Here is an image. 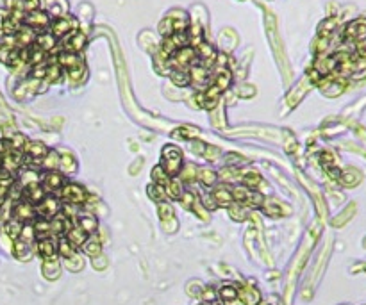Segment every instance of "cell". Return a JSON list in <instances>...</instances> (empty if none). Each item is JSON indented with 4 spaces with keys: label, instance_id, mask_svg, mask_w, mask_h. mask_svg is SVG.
I'll list each match as a JSON object with an SVG mask.
<instances>
[{
    "label": "cell",
    "instance_id": "obj_1",
    "mask_svg": "<svg viewBox=\"0 0 366 305\" xmlns=\"http://www.w3.org/2000/svg\"><path fill=\"white\" fill-rule=\"evenodd\" d=\"M182 152L177 148L175 145H168L163 148V164L161 168L170 175V177H177L182 168Z\"/></svg>",
    "mask_w": 366,
    "mask_h": 305
},
{
    "label": "cell",
    "instance_id": "obj_51",
    "mask_svg": "<svg viewBox=\"0 0 366 305\" xmlns=\"http://www.w3.org/2000/svg\"><path fill=\"white\" fill-rule=\"evenodd\" d=\"M159 29H161V33L165 34V38L172 36V34H173V22H172L170 18L163 20L161 25H159Z\"/></svg>",
    "mask_w": 366,
    "mask_h": 305
},
{
    "label": "cell",
    "instance_id": "obj_39",
    "mask_svg": "<svg viewBox=\"0 0 366 305\" xmlns=\"http://www.w3.org/2000/svg\"><path fill=\"white\" fill-rule=\"evenodd\" d=\"M229 84H231V73L227 72V70H222V72L216 75V80H215V86L218 87L220 91H224L229 87Z\"/></svg>",
    "mask_w": 366,
    "mask_h": 305
},
{
    "label": "cell",
    "instance_id": "obj_45",
    "mask_svg": "<svg viewBox=\"0 0 366 305\" xmlns=\"http://www.w3.org/2000/svg\"><path fill=\"white\" fill-rule=\"evenodd\" d=\"M9 143H11L13 150H20V152H23V146L27 145V138L23 134H13V138Z\"/></svg>",
    "mask_w": 366,
    "mask_h": 305
},
{
    "label": "cell",
    "instance_id": "obj_25",
    "mask_svg": "<svg viewBox=\"0 0 366 305\" xmlns=\"http://www.w3.org/2000/svg\"><path fill=\"white\" fill-rule=\"evenodd\" d=\"M33 229H34V234H36L38 239H45V237H48L52 234L50 222H48V220H45V218L36 220V222L33 223Z\"/></svg>",
    "mask_w": 366,
    "mask_h": 305
},
{
    "label": "cell",
    "instance_id": "obj_14",
    "mask_svg": "<svg viewBox=\"0 0 366 305\" xmlns=\"http://www.w3.org/2000/svg\"><path fill=\"white\" fill-rule=\"evenodd\" d=\"M347 38L355 41H364L366 40V23L364 22H352L347 27Z\"/></svg>",
    "mask_w": 366,
    "mask_h": 305
},
{
    "label": "cell",
    "instance_id": "obj_34",
    "mask_svg": "<svg viewBox=\"0 0 366 305\" xmlns=\"http://www.w3.org/2000/svg\"><path fill=\"white\" fill-rule=\"evenodd\" d=\"M65 266L70 271H81V269L84 268V259H82V255L73 254L72 257L65 259Z\"/></svg>",
    "mask_w": 366,
    "mask_h": 305
},
{
    "label": "cell",
    "instance_id": "obj_61",
    "mask_svg": "<svg viewBox=\"0 0 366 305\" xmlns=\"http://www.w3.org/2000/svg\"><path fill=\"white\" fill-rule=\"evenodd\" d=\"M198 305H209V303H198Z\"/></svg>",
    "mask_w": 366,
    "mask_h": 305
},
{
    "label": "cell",
    "instance_id": "obj_6",
    "mask_svg": "<svg viewBox=\"0 0 366 305\" xmlns=\"http://www.w3.org/2000/svg\"><path fill=\"white\" fill-rule=\"evenodd\" d=\"M59 209H61V205H59L57 200L52 198V196H45V198L36 205V212H40L41 218H45V220L54 218V216L59 212Z\"/></svg>",
    "mask_w": 366,
    "mask_h": 305
},
{
    "label": "cell",
    "instance_id": "obj_4",
    "mask_svg": "<svg viewBox=\"0 0 366 305\" xmlns=\"http://www.w3.org/2000/svg\"><path fill=\"white\" fill-rule=\"evenodd\" d=\"M36 205H33L30 202L27 200H22V202H16L15 207H13V218L18 220L22 223H27L30 220L36 218Z\"/></svg>",
    "mask_w": 366,
    "mask_h": 305
},
{
    "label": "cell",
    "instance_id": "obj_18",
    "mask_svg": "<svg viewBox=\"0 0 366 305\" xmlns=\"http://www.w3.org/2000/svg\"><path fill=\"white\" fill-rule=\"evenodd\" d=\"M43 275L45 279L54 280L61 275V264H59V259H48V261H43Z\"/></svg>",
    "mask_w": 366,
    "mask_h": 305
},
{
    "label": "cell",
    "instance_id": "obj_27",
    "mask_svg": "<svg viewBox=\"0 0 366 305\" xmlns=\"http://www.w3.org/2000/svg\"><path fill=\"white\" fill-rule=\"evenodd\" d=\"M22 227H23V223H22V222H18V220L11 218V220H9V222L4 225V232L8 234L9 239L15 241V239H18V237H20V232H22Z\"/></svg>",
    "mask_w": 366,
    "mask_h": 305
},
{
    "label": "cell",
    "instance_id": "obj_28",
    "mask_svg": "<svg viewBox=\"0 0 366 305\" xmlns=\"http://www.w3.org/2000/svg\"><path fill=\"white\" fill-rule=\"evenodd\" d=\"M59 168H61L65 173H73V171L77 170V161L73 159L72 154L65 152L61 157V163H59Z\"/></svg>",
    "mask_w": 366,
    "mask_h": 305
},
{
    "label": "cell",
    "instance_id": "obj_32",
    "mask_svg": "<svg viewBox=\"0 0 366 305\" xmlns=\"http://www.w3.org/2000/svg\"><path fill=\"white\" fill-rule=\"evenodd\" d=\"M36 47H40L41 50H45V52H48V50H52L54 48V45H55V40H54V36L52 34H40V36H36Z\"/></svg>",
    "mask_w": 366,
    "mask_h": 305
},
{
    "label": "cell",
    "instance_id": "obj_12",
    "mask_svg": "<svg viewBox=\"0 0 366 305\" xmlns=\"http://www.w3.org/2000/svg\"><path fill=\"white\" fill-rule=\"evenodd\" d=\"M65 186V177L57 171H48L43 178V189L45 191H57L59 188Z\"/></svg>",
    "mask_w": 366,
    "mask_h": 305
},
{
    "label": "cell",
    "instance_id": "obj_40",
    "mask_svg": "<svg viewBox=\"0 0 366 305\" xmlns=\"http://www.w3.org/2000/svg\"><path fill=\"white\" fill-rule=\"evenodd\" d=\"M158 212H159V216H161L163 222H168V220L173 218V207L168 202L158 203Z\"/></svg>",
    "mask_w": 366,
    "mask_h": 305
},
{
    "label": "cell",
    "instance_id": "obj_43",
    "mask_svg": "<svg viewBox=\"0 0 366 305\" xmlns=\"http://www.w3.org/2000/svg\"><path fill=\"white\" fill-rule=\"evenodd\" d=\"M61 72L63 68L59 65L47 66V75H45V79H47L48 82H55V80H59V77H61Z\"/></svg>",
    "mask_w": 366,
    "mask_h": 305
},
{
    "label": "cell",
    "instance_id": "obj_35",
    "mask_svg": "<svg viewBox=\"0 0 366 305\" xmlns=\"http://www.w3.org/2000/svg\"><path fill=\"white\" fill-rule=\"evenodd\" d=\"M146 193H148V196H150V198L154 200V202H158V203L165 202V198H166V191H165V188H163V186H159V184H152V186H148Z\"/></svg>",
    "mask_w": 366,
    "mask_h": 305
},
{
    "label": "cell",
    "instance_id": "obj_52",
    "mask_svg": "<svg viewBox=\"0 0 366 305\" xmlns=\"http://www.w3.org/2000/svg\"><path fill=\"white\" fill-rule=\"evenodd\" d=\"M198 134V131L197 129H193V127H184V129H180V131H177V132H173V136H179V138H191V136H197Z\"/></svg>",
    "mask_w": 366,
    "mask_h": 305
},
{
    "label": "cell",
    "instance_id": "obj_5",
    "mask_svg": "<svg viewBox=\"0 0 366 305\" xmlns=\"http://www.w3.org/2000/svg\"><path fill=\"white\" fill-rule=\"evenodd\" d=\"M50 18H48L47 13L43 11H33V13H25V18H23V25L30 27L33 30H43L48 27Z\"/></svg>",
    "mask_w": 366,
    "mask_h": 305
},
{
    "label": "cell",
    "instance_id": "obj_36",
    "mask_svg": "<svg viewBox=\"0 0 366 305\" xmlns=\"http://www.w3.org/2000/svg\"><path fill=\"white\" fill-rule=\"evenodd\" d=\"M57 254L61 255L63 259H68V257H72L73 254H77V252H75V248L68 243L66 237H61V239L57 241Z\"/></svg>",
    "mask_w": 366,
    "mask_h": 305
},
{
    "label": "cell",
    "instance_id": "obj_44",
    "mask_svg": "<svg viewBox=\"0 0 366 305\" xmlns=\"http://www.w3.org/2000/svg\"><path fill=\"white\" fill-rule=\"evenodd\" d=\"M220 177L224 178L225 182H232V180H236V178H239V171L236 170L234 166H227V168H224V170H222Z\"/></svg>",
    "mask_w": 366,
    "mask_h": 305
},
{
    "label": "cell",
    "instance_id": "obj_48",
    "mask_svg": "<svg viewBox=\"0 0 366 305\" xmlns=\"http://www.w3.org/2000/svg\"><path fill=\"white\" fill-rule=\"evenodd\" d=\"M82 75H84V66H82V65H79V66H75V68H70L68 70V77L72 80H75V82H79V80L82 79Z\"/></svg>",
    "mask_w": 366,
    "mask_h": 305
},
{
    "label": "cell",
    "instance_id": "obj_7",
    "mask_svg": "<svg viewBox=\"0 0 366 305\" xmlns=\"http://www.w3.org/2000/svg\"><path fill=\"white\" fill-rule=\"evenodd\" d=\"M36 252L41 255L43 261H48V259H55L57 257V243H54V239L50 237H45V239H40L36 245Z\"/></svg>",
    "mask_w": 366,
    "mask_h": 305
},
{
    "label": "cell",
    "instance_id": "obj_21",
    "mask_svg": "<svg viewBox=\"0 0 366 305\" xmlns=\"http://www.w3.org/2000/svg\"><path fill=\"white\" fill-rule=\"evenodd\" d=\"M57 65L61 66V68H75V66L82 65L81 59H79L77 54H73V52H63V54H59L57 57Z\"/></svg>",
    "mask_w": 366,
    "mask_h": 305
},
{
    "label": "cell",
    "instance_id": "obj_53",
    "mask_svg": "<svg viewBox=\"0 0 366 305\" xmlns=\"http://www.w3.org/2000/svg\"><path fill=\"white\" fill-rule=\"evenodd\" d=\"M195 200H197V198H195V195H193V193H190V191L182 193V196H180V203H182L186 209H191V205H193Z\"/></svg>",
    "mask_w": 366,
    "mask_h": 305
},
{
    "label": "cell",
    "instance_id": "obj_47",
    "mask_svg": "<svg viewBox=\"0 0 366 305\" xmlns=\"http://www.w3.org/2000/svg\"><path fill=\"white\" fill-rule=\"evenodd\" d=\"M334 27H336V20H327L325 23H322V27H320V36L322 38H327L330 33L334 30Z\"/></svg>",
    "mask_w": 366,
    "mask_h": 305
},
{
    "label": "cell",
    "instance_id": "obj_22",
    "mask_svg": "<svg viewBox=\"0 0 366 305\" xmlns=\"http://www.w3.org/2000/svg\"><path fill=\"white\" fill-rule=\"evenodd\" d=\"M79 227L86 234H93L97 230V218L89 212H79Z\"/></svg>",
    "mask_w": 366,
    "mask_h": 305
},
{
    "label": "cell",
    "instance_id": "obj_50",
    "mask_svg": "<svg viewBox=\"0 0 366 305\" xmlns=\"http://www.w3.org/2000/svg\"><path fill=\"white\" fill-rule=\"evenodd\" d=\"M216 296H218V293H216L212 287H205V289L202 291V300H204V303H212V301L216 300Z\"/></svg>",
    "mask_w": 366,
    "mask_h": 305
},
{
    "label": "cell",
    "instance_id": "obj_2",
    "mask_svg": "<svg viewBox=\"0 0 366 305\" xmlns=\"http://www.w3.org/2000/svg\"><path fill=\"white\" fill-rule=\"evenodd\" d=\"M197 63V52L191 47H182L172 55L170 59V66H173L175 70H184L186 66L195 65Z\"/></svg>",
    "mask_w": 366,
    "mask_h": 305
},
{
    "label": "cell",
    "instance_id": "obj_49",
    "mask_svg": "<svg viewBox=\"0 0 366 305\" xmlns=\"http://www.w3.org/2000/svg\"><path fill=\"white\" fill-rule=\"evenodd\" d=\"M191 209H193V211L197 212V215L200 216L202 220H207V218H209V216H207V209H205L204 205H202V202H200V200H198V198L193 202V205H191Z\"/></svg>",
    "mask_w": 366,
    "mask_h": 305
},
{
    "label": "cell",
    "instance_id": "obj_33",
    "mask_svg": "<svg viewBox=\"0 0 366 305\" xmlns=\"http://www.w3.org/2000/svg\"><path fill=\"white\" fill-rule=\"evenodd\" d=\"M152 180H154V184H159L165 188V186H168V182L172 180V177H170L161 166H156L154 170H152Z\"/></svg>",
    "mask_w": 366,
    "mask_h": 305
},
{
    "label": "cell",
    "instance_id": "obj_30",
    "mask_svg": "<svg viewBox=\"0 0 366 305\" xmlns=\"http://www.w3.org/2000/svg\"><path fill=\"white\" fill-rule=\"evenodd\" d=\"M165 191H166V196H170V198H180L184 193L182 184H180V180H177L175 177L168 182V186H165Z\"/></svg>",
    "mask_w": 366,
    "mask_h": 305
},
{
    "label": "cell",
    "instance_id": "obj_59",
    "mask_svg": "<svg viewBox=\"0 0 366 305\" xmlns=\"http://www.w3.org/2000/svg\"><path fill=\"white\" fill-rule=\"evenodd\" d=\"M191 148H193V152L195 154H204V150H205V145H202V143H193V145H191Z\"/></svg>",
    "mask_w": 366,
    "mask_h": 305
},
{
    "label": "cell",
    "instance_id": "obj_56",
    "mask_svg": "<svg viewBox=\"0 0 366 305\" xmlns=\"http://www.w3.org/2000/svg\"><path fill=\"white\" fill-rule=\"evenodd\" d=\"M202 205H204L205 209H216L218 205H216V202H215V198H212L211 195H205L204 196V202H202Z\"/></svg>",
    "mask_w": 366,
    "mask_h": 305
},
{
    "label": "cell",
    "instance_id": "obj_3",
    "mask_svg": "<svg viewBox=\"0 0 366 305\" xmlns=\"http://www.w3.org/2000/svg\"><path fill=\"white\" fill-rule=\"evenodd\" d=\"M61 196L72 205H81V203H86L88 193L79 184H65L61 189Z\"/></svg>",
    "mask_w": 366,
    "mask_h": 305
},
{
    "label": "cell",
    "instance_id": "obj_16",
    "mask_svg": "<svg viewBox=\"0 0 366 305\" xmlns=\"http://www.w3.org/2000/svg\"><path fill=\"white\" fill-rule=\"evenodd\" d=\"M70 27H75V22L72 18H59L52 23V36L54 38H61L66 36L70 30Z\"/></svg>",
    "mask_w": 366,
    "mask_h": 305
},
{
    "label": "cell",
    "instance_id": "obj_26",
    "mask_svg": "<svg viewBox=\"0 0 366 305\" xmlns=\"http://www.w3.org/2000/svg\"><path fill=\"white\" fill-rule=\"evenodd\" d=\"M59 163H61V157H59V154L57 152H50V150H48L47 156H45L43 159L40 161V166L45 168V170H48V171H54V170H57V168H59Z\"/></svg>",
    "mask_w": 366,
    "mask_h": 305
},
{
    "label": "cell",
    "instance_id": "obj_8",
    "mask_svg": "<svg viewBox=\"0 0 366 305\" xmlns=\"http://www.w3.org/2000/svg\"><path fill=\"white\" fill-rule=\"evenodd\" d=\"M72 227H73V223L70 222V216L63 215V212H57L50 222V230H52V234H55V236H57V234H66Z\"/></svg>",
    "mask_w": 366,
    "mask_h": 305
},
{
    "label": "cell",
    "instance_id": "obj_57",
    "mask_svg": "<svg viewBox=\"0 0 366 305\" xmlns=\"http://www.w3.org/2000/svg\"><path fill=\"white\" fill-rule=\"evenodd\" d=\"M355 50H357V55H361V57H366V40L364 41H357V43H355Z\"/></svg>",
    "mask_w": 366,
    "mask_h": 305
},
{
    "label": "cell",
    "instance_id": "obj_55",
    "mask_svg": "<svg viewBox=\"0 0 366 305\" xmlns=\"http://www.w3.org/2000/svg\"><path fill=\"white\" fill-rule=\"evenodd\" d=\"M93 266H95V268H99V269H104L107 266V259L104 257L102 254H100L99 257H93Z\"/></svg>",
    "mask_w": 366,
    "mask_h": 305
},
{
    "label": "cell",
    "instance_id": "obj_29",
    "mask_svg": "<svg viewBox=\"0 0 366 305\" xmlns=\"http://www.w3.org/2000/svg\"><path fill=\"white\" fill-rule=\"evenodd\" d=\"M218 296L220 300L225 301V303H231V301H234L236 298H238V289H236L234 286H231V284H227V286H224L218 291Z\"/></svg>",
    "mask_w": 366,
    "mask_h": 305
},
{
    "label": "cell",
    "instance_id": "obj_24",
    "mask_svg": "<svg viewBox=\"0 0 366 305\" xmlns=\"http://www.w3.org/2000/svg\"><path fill=\"white\" fill-rule=\"evenodd\" d=\"M190 80L195 84H207L209 82V70L205 66H195L190 72Z\"/></svg>",
    "mask_w": 366,
    "mask_h": 305
},
{
    "label": "cell",
    "instance_id": "obj_23",
    "mask_svg": "<svg viewBox=\"0 0 366 305\" xmlns=\"http://www.w3.org/2000/svg\"><path fill=\"white\" fill-rule=\"evenodd\" d=\"M82 248H84V254L89 255V257H99L100 252H102V243H100V239L97 236H92L86 239Z\"/></svg>",
    "mask_w": 366,
    "mask_h": 305
},
{
    "label": "cell",
    "instance_id": "obj_60",
    "mask_svg": "<svg viewBox=\"0 0 366 305\" xmlns=\"http://www.w3.org/2000/svg\"><path fill=\"white\" fill-rule=\"evenodd\" d=\"M329 177L332 178H341V171L338 168H329Z\"/></svg>",
    "mask_w": 366,
    "mask_h": 305
},
{
    "label": "cell",
    "instance_id": "obj_11",
    "mask_svg": "<svg viewBox=\"0 0 366 305\" xmlns=\"http://www.w3.org/2000/svg\"><path fill=\"white\" fill-rule=\"evenodd\" d=\"M66 239H68V243L72 245L75 250H77V248H82V245L86 243V239H88V234H86L84 230L81 229V227L73 225L72 229L66 232Z\"/></svg>",
    "mask_w": 366,
    "mask_h": 305
},
{
    "label": "cell",
    "instance_id": "obj_41",
    "mask_svg": "<svg viewBox=\"0 0 366 305\" xmlns=\"http://www.w3.org/2000/svg\"><path fill=\"white\" fill-rule=\"evenodd\" d=\"M263 207H264V212L270 216H273V218H277V216L282 215V209H281V203L279 202H263Z\"/></svg>",
    "mask_w": 366,
    "mask_h": 305
},
{
    "label": "cell",
    "instance_id": "obj_17",
    "mask_svg": "<svg viewBox=\"0 0 366 305\" xmlns=\"http://www.w3.org/2000/svg\"><path fill=\"white\" fill-rule=\"evenodd\" d=\"M239 178H241L243 186L249 189H256L259 184H263V178H261V175L257 173V171L254 170H243L241 173H239Z\"/></svg>",
    "mask_w": 366,
    "mask_h": 305
},
{
    "label": "cell",
    "instance_id": "obj_19",
    "mask_svg": "<svg viewBox=\"0 0 366 305\" xmlns=\"http://www.w3.org/2000/svg\"><path fill=\"white\" fill-rule=\"evenodd\" d=\"M18 184L22 186L23 189L29 188V186H34V184H40V173L34 170H30V168H27V170H22L20 171V177H18Z\"/></svg>",
    "mask_w": 366,
    "mask_h": 305
},
{
    "label": "cell",
    "instance_id": "obj_37",
    "mask_svg": "<svg viewBox=\"0 0 366 305\" xmlns=\"http://www.w3.org/2000/svg\"><path fill=\"white\" fill-rule=\"evenodd\" d=\"M170 77H172V82L177 84V86H188L191 82L190 72H186V70H173Z\"/></svg>",
    "mask_w": 366,
    "mask_h": 305
},
{
    "label": "cell",
    "instance_id": "obj_20",
    "mask_svg": "<svg viewBox=\"0 0 366 305\" xmlns=\"http://www.w3.org/2000/svg\"><path fill=\"white\" fill-rule=\"evenodd\" d=\"M13 252L20 261H29L33 257V250H30L29 243H23L22 239H15L13 241Z\"/></svg>",
    "mask_w": 366,
    "mask_h": 305
},
{
    "label": "cell",
    "instance_id": "obj_9",
    "mask_svg": "<svg viewBox=\"0 0 366 305\" xmlns=\"http://www.w3.org/2000/svg\"><path fill=\"white\" fill-rule=\"evenodd\" d=\"M211 196L215 198L216 205H222V207H229V205L234 202L231 189H227L225 186H216V188L212 189V195Z\"/></svg>",
    "mask_w": 366,
    "mask_h": 305
},
{
    "label": "cell",
    "instance_id": "obj_54",
    "mask_svg": "<svg viewBox=\"0 0 366 305\" xmlns=\"http://www.w3.org/2000/svg\"><path fill=\"white\" fill-rule=\"evenodd\" d=\"M204 156L207 157V159H218V156H220V148H216V146H205Z\"/></svg>",
    "mask_w": 366,
    "mask_h": 305
},
{
    "label": "cell",
    "instance_id": "obj_13",
    "mask_svg": "<svg viewBox=\"0 0 366 305\" xmlns=\"http://www.w3.org/2000/svg\"><path fill=\"white\" fill-rule=\"evenodd\" d=\"M238 296H239V300H241L245 305H257L261 301L259 291H257L256 287H252V286L241 287V289L238 291Z\"/></svg>",
    "mask_w": 366,
    "mask_h": 305
},
{
    "label": "cell",
    "instance_id": "obj_10",
    "mask_svg": "<svg viewBox=\"0 0 366 305\" xmlns=\"http://www.w3.org/2000/svg\"><path fill=\"white\" fill-rule=\"evenodd\" d=\"M84 43H86V36H84V34L72 30V33H70V36L66 38L65 48H66V52H73V54H77V52L82 50Z\"/></svg>",
    "mask_w": 366,
    "mask_h": 305
},
{
    "label": "cell",
    "instance_id": "obj_15",
    "mask_svg": "<svg viewBox=\"0 0 366 305\" xmlns=\"http://www.w3.org/2000/svg\"><path fill=\"white\" fill-rule=\"evenodd\" d=\"M45 193H47V191L43 189V186L34 184V186H29V188L23 189V198L34 205V203H40L41 200L45 198Z\"/></svg>",
    "mask_w": 366,
    "mask_h": 305
},
{
    "label": "cell",
    "instance_id": "obj_42",
    "mask_svg": "<svg viewBox=\"0 0 366 305\" xmlns=\"http://www.w3.org/2000/svg\"><path fill=\"white\" fill-rule=\"evenodd\" d=\"M18 239H22L23 243H33L34 239H36V234H34V229L33 225H23L22 227V232H20V237Z\"/></svg>",
    "mask_w": 366,
    "mask_h": 305
},
{
    "label": "cell",
    "instance_id": "obj_38",
    "mask_svg": "<svg viewBox=\"0 0 366 305\" xmlns=\"http://www.w3.org/2000/svg\"><path fill=\"white\" fill-rule=\"evenodd\" d=\"M197 177L204 186H212L216 180V173L212 170H209V168H202V170H198Z\"/></svg>",
    "mask_w": 366,
    "mask_h": 305
},
{
    "label": "cell",
    "instance_id": "obj_46",
    "mask_svg": "<svg viewBox=\"0 0 366 305\" xmlns=\"http://www.w3.org/2000/svg\"><path fill=\"white\" fill-rule=\"evenodd\" d=\"M195 178H197V168H195V164H186V168L182 170V180L193 182Z\"/></svg>",
    "mask_w": 366,
    "mask_h": 305
},
{
    "label": "cell",
    "instance_id": "obj_58",
    "mask_svg": "<svg viewBox=\"0 0 366 305\" xmlns=\"http://www.w3.org/2000/svg\"><path fill=\"white\" fill-rule=\"evenodd\" d=\"M322 163L325 164L327 168H329L330 164L334 163V157H332V154H329V152H327V154H323V156H322Z\"/></svg>",
    "mask_w": 366,
    "mask_h": 305
},
{
    "label": "cell",
    "instance_id": "obj_31",
    "mask_svg": "<svg viewBox=\"0 0 366 305\" xmlns=\"http://www.w3.org/2000/svg\"><path fill=\"white\" fill-rule=\"evenodd\" d=\"M229 215H231V218L236 220V222H243V220H247V207L238 202H232L231 205H229Z\"/></svg>",
    "mask_w": 366,
    "mask_h": 305
}]
</instances>
